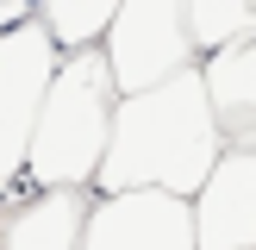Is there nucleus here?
Here are the masks:
<instances>
[{
    "label": "nucleus",
    "mask_w": 256,
    "mask_h": 250,
    "mask_svg": "<svg viewBox=\"0 0 256 250\" xmlns=\"http://www.w3.org/2000/svg\"><path fill=\"white\" fill-rule=\"evenodd\" d=\"M225 138L206 106L200 62L156 88L119 94L106 132V156L94 169V194H125V188H162V194H194L206 169L219 162Z\"/></svg>",
    "instance_id": "f257e3e1"
},
{
    "label": "nucleus",
    "mask_w": 256,
    "mask_h": 250,
    "mask_svg": "<svg viewBox=\"0 0 256 250\" xmlns=\"http://www.w3.org/2000/svg\"><path fill=\"white\" fill-rule=\"evenodd\" d=\"M112 88L106 56L94 50H62L56 75L44 88V106L32 125V150H25V175L32 188H94V169L106 156V132H112Z\"/></svg>",
    "instance_id": "f03ea898"
},
{
    "label": "nucleus",
    "mask_w": 256,
    "mask_h": 250,
    "mask_svg": "<svg viewBox=\"0 0 256 250\" xmlns=\"http://www.w3.org/2000/svg\"><path fill=\"white\" fill-rule=\"evenodd\" d=\"M100 56H106L119 94H138V88H156L194 69L200 50L188 38V0H119L106 38H100Z\"/></svg>",
    "instance_id": "7ed1b4c3"
},
{
    "label": "nucleus",
    "mask_w": 256,
    "mask_h": 250,
    "mask_svg": "<svg viewBox=\"0 0 256 250\" xmlns=\"http://www.w3.org/2000/svg\"><path fill=\"white\" fill-rule=\"evenodd\" d=\"M56 62H62V50L38 19H19L12 32H0V194L19 188V175H25L32 125H38V106H44Z\"/></svg>",
    "instance_id": "20e7f679"
},
{
    "label": "nucleus",
    "mask_w": 256,
    "mask_h": 250,
    "mask_svg": "<svg viewBox=\"0 0 256 250\" xmlns=\"http://www.w3.org/2000/svg\"><path fill=\"white\" fill-rule=\"evenodd\" d=\"M75 250H194V212L182 194L162 188L94 194Z\"/></svg>",
    "instance_id": "39448f33"
},
{
    "label": "nucleus",
    "mask_w": 256,
    "mask_h": 250,
    "mask_svg": "<svg viewBox=\"0 0 256 250\" xmlns=\"http://www.w3.org/2000/svg\"><path fill=\"white\" fill-rule=\"evenodd\" d=\"M194 250H256V150H219L206 182L188 194Z\"/></svg>",
    "instance_id": "423d86ee"
},
{
    "label": "nucleus",
    "mask_w": 256,
    "mask_h": 250,
    "mask_svg": "<svg viewBox=\"0 0 256 250\" xmlns=\"http://www.w3.org/2000/svg\"><path fill=\"white\" fill-rule=\"evenodd\" d=\"M200 82H206V106L219 119L225 150H256V38L206 50Z\"/></svg>",
    "instance_id": "0eeeda50"
},
{
    "label": "nucleus",
    "mask_w": 256,
    "mask_h": 250,
    "mask_svg": "<svg viewBox=\"0 0 256 250\" xmlns=\"http://www.w3.org/2000/svg\"><path fill=\"white\" fill-rule=\"evenodd\" d=\"M88 206H94V188H38L6 212L0 250H75Z\"/></svg>",
    "instance_id": "6e6552de"
},
{
    "label": "nucleus",
    "mask_w": 256,
    "mask_h": 250,
    "mask_svg": "<svg viewBox=\"0 0 256 250\" xmlns=\"http://www.w3.org/2000/svg\"><path fill=\"white\" fill-rule=\"evenodd\" d=\"M32 6H38V25L56 38V50H94L106 38L119 0H32Z\"/></svg>",
    "instance_id": "1a4fd4ad"
},
{
    "label": "nucleus",
    "mask_w": 256,
    "mask_h": 250,
    "mask_svg": "<svg viewBox=\"0 0 256 250\" xmlns=\"http://www.w3.org/2000/svg\"><path fill=\"white\" fill-rule=\"evenodd\" d=\"M188 38L194 50H225L256 38V0H188Z\"/></svg>",
    "instance_id": "9d476101"
},
{
    "label": "nucleus",
    "mask_w": 256,
    "mask_h": 250,
    "mask_svg": "<svg viewBox=\"0 0 256 250\" xmlns=\"http://www.w3.org/2000/svg\"><path fill=\"white\" fill-rule=\"evenodd\" d=\"M19 19H32V0H0V32H12Z\"/></svg>",
    "instance_id": "9b49d317"
}]
</instances>
